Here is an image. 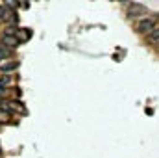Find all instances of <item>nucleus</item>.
Segmentation results:
<instances>
[{
  "instance_id": "9",
  "label": "nucleus",
  "mask_w": 159,
  "mask_h": 158,
  "mask_svg": "<svg viewBox=\"0 0 159 158\" xmlns=\"http://www.w3.org/2000/svg\"><path fill=\"white\" fill-rule=\"evenodd\" d=\"M0 19H4V7L0 6Z\"/></svg>"
},
{
  "instance_id": "7",
  "label": "nucleus",
  "mask_w": 159,
  "mask_h": 158,
  "mask_svg": "<svg viewBox=\"0 0 159 158\" xmlns=\"http://www.w3.org/2000/svg\"><path fill=\"white\" fill-rule=\"evenodd\" d=\"M7 56H9V48H6L4 45H0V60H4Z\"/></svg>"
},
{
  "instance_id": "8",
  "label": "nucleus",
  "mask_w": 159,
  "mask_h": 158,
  "mask_svg": "<svg viewBox=\"0 0 159 158\" xmlns=\"http://www.w3.org/2000/svg\"><path fill=\"white\" fill-rule=\"evenodd\" d=\"M4 91H6V89H4V84H0V97L4 95Z\"/></svg>"
},
{
  "instance_id": "10",
  "label": "nucleus",
  "mask_w": 159,
  "mask_h": 158,
  "mask_svg": "<svg viewBox=\"0 0 159 158\" xmlns=\"http://www.w3.org/2000/svg\"><path fill=\"white\" fill-rule=\"evenodd\" d=\"M0 99H2V97H0Z\"/></svg>"
},
{
  "instance_id": "2",
  "label": "nucleus",
  "mask_w": 159,
  "mask_h": 158,
  "mask_svg": "<svg viewBox=\"0 0 159 158\" xmlns=\"http://www.w3.org/2000/svg\"><path fill=\"white\" fill-rule=\"evenodd\" d=\"M141 15H146V7L143 4H139V2H131L128 6V17L129 19H137Z\"/></svg>"
},
{
  "instance_id": "5",
  "label": "nucleus",
  "mask_w": 159,
  "mask_h": 158,
  "mask_svg": "<svg viewBox=\"0 0 159 158\" xmlns=\"http://www.w3.org/2000/svg\"><path fill=\"white\" fill-rule=\"evenodd\" d=\"M30 37H32V32H30L28 28H20V32H17V39H19V43L30 39Z\"/></svg>"
},
{
  "instance_id": "4",
  "label": "nucleus",
  "mask_w": 159,
  "mask_h": 158,
  "mask_svg": "<svg viewBox=\"0 0 159 158\" xmlns=\"http://www.w3.org/2000/svg\"><path fill=\"white\" fill-rule=\"evenodd\" d=\"M2 45H4L6 48H15V47H19L20 43H19V39H17V36H6V34H4Z\"/></svg>"
},
{
  "instance_id": "6",
  "label": "nucleus",
  "mask_w": 159,
  "mask_h": 158,
  "mask_svg": "<svg viewBox=\"0 0 159 158\" xmlns=\"http://www.w3.org/2000/svg\"><path fill=\"white\" fill-rule=\"evenodd\" d=\"M148 36H150V41H152V43L159 45V26H156V28H154V30H152Z\"/></svg>"
},
{
  "instance_id": "3",
  "label": "nucleus",
  "mask_w": 159,
  "mask_h": 158,
  "mask_svg": "<svg viewBox=\"0 0 159 158\" xmlns=\"http://www.w3.org/2000/svg\"><path fill=\"white\" fill-rule=\"evenodd\" d=\"M19 69V62H15V60H9V62H4L2 65H0V71L2 73H13V71H17Z\"/></svg>"
},
{
  "instance_id": "1",
  "label": "nucleus",
  "mask_w": 159,
  "mask_h": 158,
  "mask_svg": "<svg viewBox=\"0 0 159 158\" xmlns=\"http://www.w3.org/2000/svg\"><path fill=\"white\" fill-rule=\"evenodd\" d=\"M156 26H157V19H156V17H144V19L139 21L137 30H139L141 34H150Z\"/></svg>"
}]
</instances>
